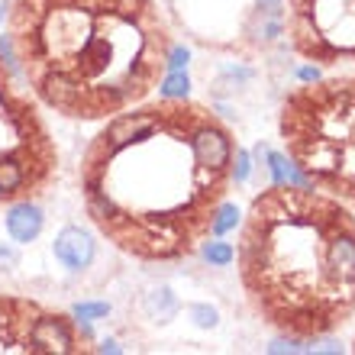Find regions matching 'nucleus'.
Wrapping results in <instances>:
<instances>
[{"label": "nucleus", "instance_id": "f257e3e1", "mask_svg": "<svg viewBox=\"0 0 355 355\" xmlns=\"http://www.w3.org/2000/svg\"><path fill=\"white\" fill-rule=\"evenodd\" d=\"M233 130L200 101H142L101 123L78 165L94 230L136 262L191 259L236 181Z\"/></svg>", "mask_w": 355, "mask_h": 355}, {"label": "nucleus", "instance_id": "f03ea898", "mask_svg": "<svg viewBox=\"0 0 355 355\" xmlns=\"http://www.w3.org/2000/svg\"><path fill=\"white\" fill-rule=\"evenodd\" d=\"M7 46L33 97L75 123L149 101L175 65L159 0H13Z\"/></svg>", "mask_w": 355, "mask_h": 355}, {"label": "nucleus", "instance_id": "7ed1b4c3", "mask_svg": "<svg viewBox=\"0 0 355 355\" xmlns=\"http://www.w3.org/2000/svg\"><path fill=\"white\" fill-rule=\"evenodd\" d=\"M245 300L278 336L323 339L355 317V214L300 184L252 197L236 236Z\"/></svg>", "mask_w": 355, "mask_h": 355}, {"label": "nucleus", "instance_id": "20e7f679", "mask_svg": "<svg viewBox=\"0 0 355 355\" xmlns=\"http://www.w3.org/2000/svg\"><path fill=\"white\" fill-rule=\"evenodd\" d=\"M278 136L307 187L355 210V71L291 87L278 110Z\"/></svg>", "mask_w": 355, "mask_h": 355}, {"label": "nucleus", "instance_id": "39448f33", "mask_svg": "<svg viewBox=\"0 0 355 355\" xmlns=\"http://www.w3.org/2000/svg\"><path fill=\"white\" fill-rule=\"evenodd\" d=\"M58 146L39 101L0 46V207L39 200L58 178Z\"/></svg>", "mask_w": 355, "mask_h": 355}, {"label": "nucleus", "instance_id": "423d86ee", "mask_svg": "<svg viewBox=\"0 0 355 355\" xmlns=\"http://www.w3.org/2000/svg\"><path fill=\"white\" fill-rule=\"evenodd\" d=\"M175 36L220 55H255L284 33V0H159Z\"/></svg>", "mask_w": 355, "mask_h": 355}, {"label": "nucleus", "instance_id": "0eeeda50", "mask_svg": "<svg viewBox=\"0 0 355 355\" xmlns=\"http://www.w3.org/2000/svg\"><path fill=\"white\" fill-rule=\"evenodd\" d=\"M284 36L304 62L355 71V0H284Z\"/></svg>", "mask_w": 355, "mask_h": 355}, {"label": "nucleus", "instance_id": "6e6552de", "mask_svg": "<svg viewBox=\"0 0 355 355\" xmlns=\"http://www.w3.org/2000/svg\"><path fill=\"white\" fill-rule=\"evenodd\" d=\"M97 349V339L71 313L33 297L0 294V355H81Z\"/></svg>", "mask_w": 355, "mask_h": 355}, {"label": "nucleus", "instance_id": "1a4fd4ad", "mask_svg": "<svg viewBox=\"0 0 355 355\" xmlns=\"http://www.w3.org/2000/svg\"><path fill=\"white\" fill-rule=\"evenodd\" d=\"M52 249H55V259L65 265L68 271L87 268L94 259L91 236H87L85 230H78V226H65V230L55 236V245H52Z\"/></svg>", "mask_w": 355, "mask_h": 355}, {"label": "nucleus", "instance_id": "9d476101", "mask_svg": "<svg viewBox=\"0 0 355 355\" xmlns=\"http://www.w3.org/2000/svg\"><path fill=\"white\" fill-rule=\"evenodd\" d=\"M7 230L17 243H33L42 230V214H39L36 200H19L10 204V216H7Z\"/></svg>", "mask_w": 355, "mask_h": 355}, {"label": "nucleus", "instance_id": "9b49d317", "mask_svg": "<svg viewBox=\"0 0 355 355\" xmlns=\"http://www.w3.org/2000/svg\"><path fill=\"white\" fill-rule=\"evenodd\" d=\"M207 259H210V262H230V259H233V245L230 243H210V249H207Z\"/></svg>", "mask_w": 355, "mask_h": 355}, {"label": "nucleus", "instance_id": "f8f14e48", "mask_svg": "<svg viewBox=\"0 0 355 355\" xmlns=\"http://www.w3.org/2000/svg\"><path fill=\"white\" fill-rule=\"evenodd\" d=\"M352 352H355V339H352Z\"/></svg>", "mask_w": 355, "mask_h": 355}]
</instances>
